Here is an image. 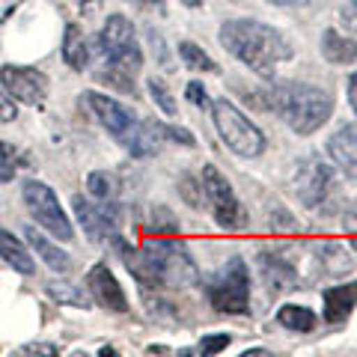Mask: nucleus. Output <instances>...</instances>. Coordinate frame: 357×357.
I'll return each mask as SVG.
<instances>
[{"instance_id":"nucleus-21","label":"nucleus","mask_w":357,"mask_h":357,"mask_svg":"<svg viewBox=\"0 0 357 357\" xmlns=\"http://www.w3.org/2000/svg\"><path fill=\"white\" fill-rule=\"evenodd\" d=\"M277 321H280V328H286V331L310 333V331H316L319 316H316V312H312L310 307H301V304H283L280 310H277Z\"/></svg>"},{"instance_id":"nucleus-31","label":"nucleus","mask_w":357,"mask_h":357,"mask_svg":"<svg viewBox=\"0 0 357 357\" xmlns=\"http://www.w3.org/2000/svg\"><path fill=\"white\" fill-rule=\"evenodd\" d=\"M229 333H215V337H203L199 340V354H220V351H227V345H229Z\"/></svg>"},{"instance_id":"nucleus-26","label":"nucleus","mask_w":357,"mask_h":357,"mask_svg":"<svg viewBox=\"0 0 357 357\" xmlns=\"http://www.w3.org/2000/svg\"><path fill=\"white\" fill-rule=\"evenodd\" d=\"M146 229H149V232H155V236H176V232H178V220H176V215H173L170 208L155 206Z\"/></svg>"},{"instance_id":"nucleus-13","label":"nucleus","mask_w":357,"mask_h":357,"mask_svg":"<svg viewBox=\"0 0 357 357\" xmlns=\"http://www.w3.org/2000/svg\"><path fill=\"white\" fill-rule=\"evenodd\" d=\"M328 155L345 176L357 178V122L340 126L328 137Z\"/></svg>"},{"instance_id":"nucleus-12","label":"nucleus","mask_w":357,"mask_h":357,"mask_svg":"<svg viewBox=\"0 0 357 357\" xmlns=\"http://www.w3.org/2000/svg\"><path fill=\"white\" fill-rule=\"evenodd\" d=\"M86 289H89V298H96L98 307H105L110 312H128V298H126V292H122V286L114 277V271H110L105 262L89 268Z\"/></svg>"},{"instance_id":"nucleus-28","label":"nucleus","mask_w":357,"mask_h":357,"mask_svg":"<svg viewBox=\"0 0 357 357\" xmlns=\"http://www.w3.org/2000/svg\"><path fill=\"white\" fill-rule=\"evenodd\" d=\"M18 164H21L18 149L0 140V182H13L18 173Z\"/></svg>"},{"instance_id":"nucleus-24","label":"nucleus","mask_w":357,"mask_h":357,"mask_svg":"<svg viewBox=\"0 0 357 357\" xmlns=\"http://www.w3.org/2000/svg\"><path fill=\"white\" fill-rule=\"evenodd\" d=\"M178 57H182L188 69H194V72H218V63L194 42H178Z\"/></svg>"},{"instance_id":"nucleus-5","label":"nucleus","mask_w":357,"mask_h":357,"mask_svg":"<svg viewBox=\"0 0 357 357\" xmlns=\"http://www.w3.org/2000/svg\"><path fill=\"white\" fill-rule=\"evenodd\" d=\"M199 185H203V203L208 206L211 218L223 229H244L248 227V208L232 191V185L223 178V173L215 164H206L199 170Z\"/></svg>"},{"instance_id":"nucleus-2","label":"nucleus","mask_w":357,"mask_h":357,"mask_svg":"<svg viewBox=\"0 0 357 357\" xmlns=\"http://www.w3.org/2000/svg\"><path fill=\"white\" fill-rule=\"evenodd\" d=\"M268 107H274L295 134H312L331 119L333 98L328 89L304 81H274L268 89Z\"/></svg>"},{"instance_id":"nucleus-4","label":"nucleus","mask_w":357,"mask_h":357,"mask_svg":"<svg viewBox=\"0 0 357 357\" xmlns=\"http://www.w3.org/2000/svg\"><path fill=\"white\" fill-rule=\"evenodd\" d=\"M208 301L218 312H227V316H248L250 312V274L241 256H232L218 274H211Z\"/></svg>"},{"instance_id":"nucleus-32","label":"nucleus","mask_w":357,"mask_h":357,"mask_svg":"<svg viewBox=\"0 0 357 357\" xmlns=\"http://www.w3.org/2000/svg\"><path fill=\"white\" fill-rule=\"evenodd\" d=\"M15 119H18L15 98H9L6 93H0V126H6V122H15Z\"/></svg>"},{"instance_id":"nucleus-30","label":"nucleus","mask_w":357,"mask_h":357,"mask_svg":"<svg viewBox=\"0 0 357 357\" xmlns=\"http://www.w3.org/2000/svg\"><path fill=\"white\" fill-rule=\"evenodd\" d=\"M185 98H188L191 105L203 107V110H208V107H211V98H208L206 86L199 84V81H188V86H185Z\"/></svg>"},{"instance_id":"nucleus-29","label":"nucleus","mask_w":357,"mask_h":357,"mask_svg":"<svg viewBox=\"0 0 357 357\" xmlns=\"http://www.w3.org/2000/svg\"><path fill=\"white\" fill-rule=\"evenodd\" d=\"M178 194H182L194 208H203L206 206L203 203V185H199V176L197 178L194 176H182V178H178Z\"/></svg>"},{"instance_id":"nucleus-1","label":"nucleus","mask_w":357,"mask_h":357,"mask_svg":"<svg viewBox=\"0 0 357 357\" xmlns=\"http://www.w3.org/2000/svg\"><path fill=\"white\" fill-rule=\"evenodd\" d=\"M220 45L250 72L271 77L283 63L292 60V45L277 27L256 18H229L220 24Z\"/></svg>"},{"instance_id":"nucleus-22","label":"nucleus","mask_w":357,"mask_h":357,"mask_svg":"<svg viewBox=\"0 0 357 357\" xmlns=\"http://www.w3.org/2000/svg\"><path fill=\"white\" fill-rule=\"evenodd\" d=\"M86 194L93 199H116L119 197V178L107 170H93L86 176Z\"/></svg>"},{"instance_id":"nucleus-16","label":"nucleus","mask_w":357,"mask_h":357,"mask_svg":"<svg viewBox=\"0 0 357 357\" xmlns=\"http://www.w3.org/2000/svg\"><path fill=\"white\" fill-rule=\"evenodd\" d=\"M164 143H167V126L155 119H140V128L128 143V155H134V158H152V155H158L164 149Z\"/></svg>"},{"instance_id":"nucleus-6","label":"nucleus","mask_w":357,"mask_h":357,"mask_svg":"<svg viewBox=\"0 0 357 357\" xmlns=\"http://www.w3.org/2000/svg\"><path fill=\"white\" fill-rule=\"evenodd\" d=\"M96 45L107 66H116V69H126L131 75L143 66V48H140L137 36H134V24L119 13L107 15Z\"/></svg>"},{"instance_id":"nucleus-15","label":"nucleus","mask_w":357,"mask_h":357,"mask_svg":"<svg viewBox=\"0 0 357 357\" xmlns=\"http://www.w3.org/2000/svg\"><path fill=\"white\" fill-rule=\"evenodd\" d=\"M357 307V283H342L333 286L321 295V319L331 325H340L351 316V310Z\"/></svg>"},{"instance_id":"nucleus-3","label":"nucleus","mask_w":357,"mask_h":357,"mask_svg":"<svg viewBox=\"0 0 357 357\" xmlns=\"http://www.w3.org/2000/svg\"><path fill=\"white\" fill-rule=\"evenodd\" d=\"M208 110H211V122L218 128V137L227 143V149L232 155H238V158H259L265 152V134L232 102L218 98V102H211Z\"/></svg>"},{"instance_id":"nucleus-35","label":"nucleus","mask_w":357,"mask_h":357,"mask_svg":"<svg viewBox=\"0 0 357 357\" xmlns=\"http://www.w3.org/2000/svg\"><path fill=\"white\" fill-rule=\"evenodd\" d=\"M24 354H57V349L48 345V342H39V345H27Z\"/></svg>"},{"instance_id":"nucleus-33","label":"nucleus","mask_w":357,"mask_h":357,"mask_svg":"<svg viewBox=\"0 0 357 357\" xmlns=\"http://www.w3.org/2000/svg\"><path fill=\"white\" fill-rule=\"evenodd\" d=\"M167 140H176V143H182V146H194V134H188V128L182 126H167Z\"/></svg>"},{"instance_id":"nucleus-9","label":"nucleus","mask_w":357,"mask_h":357,"mask_svg":"<svg viewBox=\"0 0 357 357\" xmlns=\"http://www.w3.org/2000/svg\"><path fill=\"white\" fill-rule=\"evenodd\" d=\"M72 208H75L77 220H81L84 232L93 241H110L114 236H119L122 208L114 203V199H98V203H89V199H84V197H75Z\"/></svg>"},{"instance_id":"nucleus-10","label":"nucleus","mask_w":357,"mask_h":357,"mask_svg":"<svg viewBox=\"0 0 357 357\" xmlns=\"http://www.w3.org/2000/svg\"><path fill=\"white\" fill-rule=\"evenodd\" d=\"M0 84H3V93L9 98L30 107H42L51 86L48 75L33 69V66H3L0 69Z\"/></svg>"},{"instance_id":"nucleus-23","label":"nucleus","mask_w":357,"mask_h":357,"mask_svg":"<svg viewBox=\"0 0 357 357\" xmlns=\"http://www.w3.org/2000/svg\"><path fill=\"white\" fill-rule=\"evenodd\" d=\"M45 292H48V298L54 301V304H66V307H77V310L89 307V301L84 298L81 289L66 283V280H51L48 286H45Z\"/></svg>"},{"instance_id":"nucleus-36","label":"nucleus","mask_w":357,"mask_h":357,"mask_svg":"<svg viewBox=\"0 0 357 357\" xmlns=\"http://www.w3.org/2000/svg\"><path fill=\"white\" fill-rule=\"evenodd\" d=\"M349 105H351L354 116H357V72L349 77Z\"/></svg>"},{"instance_id":"nucleus-17","label":"nucleus","mask_w":357,"mask_h":357,"mask_svg":"<svg viewBox=\"0 0 357 357\" xmlns=\"http://www.w3.org/2000/svg\"><path fill=\"white\" fill-rule=\"evenodd\" d=\"M24 238H27V244H30V250H36V256L51 268V271L66 274V271L72 268V259H69V256H66L54 241L45 238L36 227H24Z\"/></svg>"},{"instance_id":"nucleus-34","label":"nucleus","mask_w":357,"mask_h":357,"mask_svg":"<svg viewBox=\"0 0 357 357\" xmlns=\"http://www.w3.org/2000/svg\"><path fill=\"white\" fill-rule=\"evenodd\" d=\"M345 232H349V236H351L354 248H357V208H354V211H349V215H345Z\"/></svg>"},{"instance_id":"nucleus-11","label":"nucleus","mask_w":357,"mask_h":357,"mask_svg":"<svg viewBox=\"0 0 357 357\" xmlns=\"http://www.w3.org/2000/svg\"><path fill=\"white\" fill-rule=\"evenodd\" d=\"M333 182H337V173L333 167L321 158H307L298 167L295 173V197L304 203L307 208H316L328 199V194L333 191Z\"/></svg>"},{"instance_id":"nucleus-38","label":"nucleus","mask_w":357,"mask_h":357,"mask_svg":"<svg viewBox=\"0 0 357 357\" xmlns=\"http://www.w3.org/2000/svg\"><path fill=\"white\" fill-rule=\"evenodd\" d=\"M182 3L191 6V9H199V6H203V0H182Z\"/></svg>"},{"instance_id":"nucleus-14","label":"nucleus","mask_w":357,"mask_h":357,"mask_svg":"<svg viewBox=\"0 0 357 357\" xmlns=\"http://www.w3.org/2000/svg\"><path fill=\"white\" fill-rule=\"evenodd\" d=\"M256 265H259L262 283H265V289L271 295H283V292H289V289H295L298 274H295V268L283 259V256L262 253L259 259H256Z\"/></svg>"},{"instance_id":"nucleus-8","label":"nucleus","mask_w":357,"mask_h":357,"mask_svg":"<svg viewBox=\"0 0 357 357\" xmlns=\"http://www.w3.org/2000/svg\"><path fill=\"white\" fill-rule=\"evenodd\" d=\"M81 105L98 119V126H102L122 149H128V143L134 140V134L140 128V119L134 116L126 105H119L116 98H110L105 93H96V89H86L81 96Z\"/></svg>"},{"instance_id":"nucleus-18","label":"nucleus","mask_w":357,"mask_h":357,"mask_svg":"<svg viewBox=\"0 0 357 357\" xmlns=\"http://www.w3.org/2000/svg\"><path fill=\"white\" fill-rule=\"evenodd\" d=\"M0 259H3L6 265H13V271L24 274V277L36 274V262H33V253L13 236V232H6L3 227H0Z\"/></svg>"},{"instance_id":"nucleus-37","label":"nucleus","mask_w":357,"mask_h":357,"mask_svg":"<svg viewBox=\"0 0 357 357\" xmlns=\"http://www.w3.org/2000/svg\"><path fill=\"white\" fill-rule=\"evenodd\" d=\"M268 3H274V6H289V9H298V6H307L310 0H268Z\"/></svg>"},{"instance_id":"nucleus-20","label":"nucleus","mask_w":357,"mask_h":357,"mask_svg":"<svg viewBox=\"0 0 357 357\" xmlns=\"http://www.w3.org/2000/svg\"><path fill=\"white\" fill-rule=\"evenodd\" d=\"M63 60L69 69L84 72L89 69V45L84 30L77 24H66V36H63Z\"/></svg>"},{"instance_id":"nucleus-19","label":"nucleus","mask_w":357,"mask_h":357,"mask_svg":"<svg viewBox=\"0 0 357 357\" xmlns=\"http://www.w3.org/2000/svg\"><path fill=\"white\" fill-rule=\"evenodd\" d=\"M321 57L331 66H351L357 60V39L342 36L337 30L321 33Z\"/></svg>"},{"instance_id":"nucleus-27","label":"nucleus","mask_w":357,"mask_h":357,"mask_svg":"<svg viewBox=\"0 0 357 357\" xmlns=\"http://www.w3.org/2000/svg\"><path fill=\"white\" fill-rule=\"evenodd\" d=\"M98 81H107V86H114L116 93H128V96H134V81H131V72H126V69H116V66H107V69L98 72Z\"/></svg>"},{"instance_id":"nucleus-7","label":"nucleus","mask_w":357,"mask_h":357,"mask_svg":"<svg viewBox=\"0 0 357 357\" xmlns=\"http://www.w3.org/2000/svg\"><path fill=\"white\" fill-rule=\"evenodd\" d=\"M21 197H24V206L30 211V218L36 220L42 229H48L51 236L60 238V241H72L75 238L69 215L63 211L57 194H54L45 182H39V178H27L24 188H21Z\"/></svg>"},{"instance_id":"nucleus-25","label":"nucleus","mask_w":357,"mask_h":357,"mask_svg":"<svg viewBox=\"0 0 357 357\" xmlns=\"http://www.w3.org/2000/svg\"><path fill=\"white\" fill-rule=\"evenodd\" d=\"M146 84H149V98L155 102V107H158L164 116H176L178 107H176V98H173V93H170V86H167L161 77H149Z\"/></svg>"}]
</instances>
